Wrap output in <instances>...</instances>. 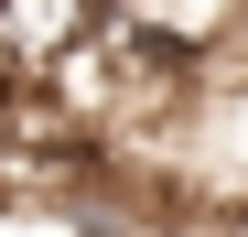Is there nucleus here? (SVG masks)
<instances>
[{"mask_svg":"<svg viewBox=\"0 0 248 237\" xmlns=\"http://www.w3.org/2000/svg\"><path fill=\"white\" fill-rule=\"evenodd\" d=\"M140 237H227V226H216V216H194V205H162Z\"/></svg>","mask_w":248,"mask_h":237,"instance_id":"f257e3e1","label":"nucleus"}]
</instances>
